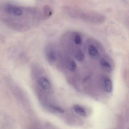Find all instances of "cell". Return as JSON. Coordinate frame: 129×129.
I'll list each match as a JSON object with an SVG mask.
<instances>
[{"mask_svg": "<svg viewBox=\"0 0 129 129\" xmlns=\"http://www.w3.org/2000/svg\"><path fill=\"white\" fill-rule=\"evenodd\" d=\"M63 11L66 15L71 18L89 23L101 24L106 20V17L101 14L86 11L78 8L67 6L63 7Z\"/></svg>", "mask_w": 129, "mask_h": 129, "instance_id": "obj_1", "label": "cell"}, {"mask_svg": "<svg viewBox=\"0 0 129 129\" xmlns=\"http://www.w3.org/2000/svg\"><path fill=\"white\" fill-rule=\"evenodd\" d=\"M38 85L39 88L43 92L48 93L51 89L50 83L48 80L44 76H41L38 79Z\"/></svg>", "mask_w": 129, "mask_h": 129, "instance_id": "obj_2", "label": "cell"}, {"mask_svg": "<svg viewBox=\"0 0 129 129\" xmlns=\"http://www.w3.org/2000/svg\"><path fill=\"white\" fill-rule=\"evenodd\" d=\"M45 53L46 59L50 63H54L57 60V53L51 45H48L46 46L45 50Z\"/></svg>", "mask_w": 129, "mask_h": 129, "instance_id": "obj_3", "label": "cell"}, {"mask_svg": "<svg viewBox=\"0 0 129 129\" xmlns=\"http://www.w3.org/2000/svg\"><path fill=\"white\" fill-rule=\"evenodd\" d=\"M4 8L5 11L7 13L16 16H21L23 14V11L21 8L12 5H6L4 6Z\"/></svg>", "mask_w": 129, "mask_h": 129, "instance_id": "obj_4", "label": "cell"}, {"mask_svg": "<svg viewBox=\"0 0 129 129\" xmlns=\"http://www.w3.org/2000/svg\"><path fill=\"white\" fill-rule=\"evenodd\" d=\"M104 86L105 91L108 93H111L113 91V83L111 80L108 77H105L104 80Z\"/></svg>", "mask_w": 129, "mask_h": 129, "instance_id": "obj_5", "label": "cell"}, {"mask_svg": "<svg viewBox=\"0 0 129 129\" xmlns=\"http://www.w3.org/2000/svg\"><path fill=\"white\" fill-rule=\"evenodd\" d=\"M53 13L52 8L48 5H45L43 7L42 10L43 17L45 19H47L50 17Z\"/></svg>", "mask_w": 129, "mask_h": 129, "instance_id": "obj_6", "label": "cell"}, {"mask_svg": "<svg viewBox=\"0 0 129 129\" xmlns=\"http://www.w3.org/2000/svg\"><path fill=\"white\" fill-rule=\"evenodd\" d=\"M100 63L101 67L106 71L108 72H111L113 70L112 65L105 58L101 59Z\"/></svg>", "mask_w": 129, "mask_h": 129, "instance_id": "obj_7", "label": "cell"}, {"mask_svg": "<svg viewBox=\"0 0 129 129\" xmlns=\"http://www.w3.org/2000/svg\"><path fill=\"white\" fill-rule=\"evenodd\" d=\"M89 55L93 58H96L99 55V52L97 49L93 45H90L88 49Z\"/></svg>", "mask_w": 129, "mask_h": 129, "instance_id": "obj_8", "label": "cell"}, {"mask_svg": "<svg viewBox=\"0 0 129 129\" xmlns=\"http://www.w3.org/2000/svg\"><path fill=\"white\" fill-rule=\"evenodd\" d=\"M67 66L68 70L71 71H75L77 67L75 62L71 59H68L67 60Z\"/></svg>", "mask_w": 129, "mask_h": 129, "instance_id": "obj_9", "label": "cell"}, {"mask_svg": "<svg viewBox=\"0 0 129 129\" xmlns=\"http://www.w3.org/2000/svg\"><path fill=\"white\" fill-rule=\"evenodd\" d=\"M74 56L76 59L79 62H82L85 59V55L83 52L80 50L77 49L74 52Z\"/></svg>", "mask_w": 129, "mask_h": 129, "instance_id": "obj_10", "label": "cell"}, {"mask_svg": "<svg viewBox=\"0 0 129 129\" xmlns=\"http://www.w3.org/2000/svg\"><path fill=\"white\" fill-rule=\"evenodd\" d=\"M73 109L75 112L80 116L83 117L86 116V112L84 108L79 105H75L73 107Z\"/></svg>", "mask_w": 129, "mask_h": 129, "instance_id": "obj_11", "label": "cell"}, {"mask_svg": "<svg viewBox=\"0 0 129 129\" xmlns=\"http://www.w3.org/2000/svg\"><path fill=\"white\" fill-rule=\"evenodd\" d=\"M73 41L74 43L77 45H80L82 44V39L81 36L77 33H74L73 34Z\"/></svg>", "mask_w": 129, "mask_h": 129, "instance_id": "obj_12", "label": "cell"}, {"mask_svg": "<svg viewBox=\"0 0 129 129\" xmlns=\"http://www.w3.org/2000/svg\"><path fill=\"white\" fill-rule=\"evenodd\" d=\"M50 107L52 109H53V110H54L55 111H57V112H58V113H62L64 112V111L63 109H61V108L58 107L54 106V105H51V106H50Z\"/></svg>", "mask_w": 129, "mask_h": 129, "instance_id": "obj_13", "label": "cell"}]
</instances>
